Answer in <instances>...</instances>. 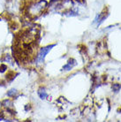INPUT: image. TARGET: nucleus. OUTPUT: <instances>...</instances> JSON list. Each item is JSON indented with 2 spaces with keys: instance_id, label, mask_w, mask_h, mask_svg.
Segmentation results:
<instances>
[{
  "instance_id": "obj_1",
  "label": "nucleus",
  "mask_w": 121,
  "mask_h": 122,
  "mask_svg": "<svg viewBox=\"0 0 121 122\" xmlns=\"http://www.w3.org/2000/svg\"><path fill=\"white\" fill-rule=\"evenodd\" d=\"M54 44L53 45H50V46H47V47H44V48H42V49L40 50L39 53H38V55L36 57V62L38 64H42L43 60H44V58H45L46 55L49 53V51L51 50V48L54 47Z\"/></svg>"
},
{
  "instance_id": "obj_2",
  "label": "nucleus",
  "mask_w": 121,
  "mask_h": 122,
  "mask_svg": "<svg viewBox=\"0 0 121 122\" xmlns=\"http://www.w3.org/2000/svg\"><path fill=\"white\" fill-rule=\"evenodd\" d=\"M75 65H76V61L74 60V59H70L69 62L63 67V69L64 70H66V71L71 70V69L73 68V66H74Z\"/></svg>"
},
{
  "instance_id": "obj_3",
  "label": "nucleus",
  "mask_w": 121,
  "mask_h": 122,
  "mask_svg": "<svg viewBox=\"0 0 121 122\" xmlns=\"http://www.w3.org/2000/svg\"><path fill=\"white\" fill-rule=\"evenodd\" d=\"M38 94H39V97L41 98H42V99H45V97H47V96H48V95L46 94V92L44 91V89H40L39 91H38Z\"/></svg>"
},
{
  "instance_id": "obj_4",
  "label": "nucleus",
  "mask_w": 121,
  "mask_h": 122,
  "mask_svg": "<svg viewBox=\"0 0 121 122\" xmlns=\"http://www.w3.org/2000/svg\"><path fill=\"white\" fill-rule=\"evenodd\" d=\"M112 89L115 92H118L120 89V85H118V84H114V85L112 86Z\"/></svg>"
}]
</instances>
